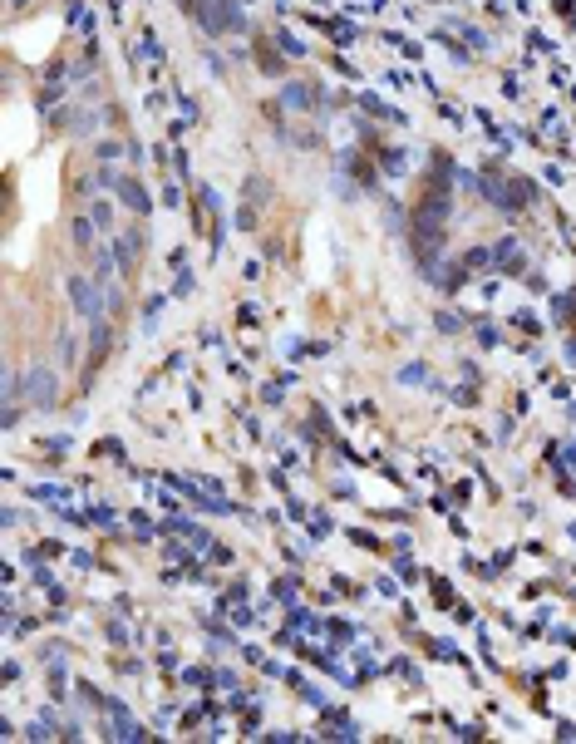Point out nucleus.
<instances>
[{"label":"nucleus","instance_id":"nucleus-1","mask_svg":"<svg viewBox=\"0 0 576 744\" xmlns=\"http://www.w3.org/2000/svg\"><path fill=\"white\" fill-rule=\"evenodd\" d=\"M69 301L79 306V315H89V321H103V296L94 291L89 276H69Z\"/></svg>","mask_w":576,"mask_h":744},{"label":"nucleus","instance_id":"nucleus-2","mask_svg":"<svg viewBox=\"0 0 576 744\" xmlns=\"http://www.w3.org/2000/svg\"><path fill=\"white\" fill-rule=\"evenodd\" d=\"M25 390H30V404H49L55 399V375H49V370H30Z\"/></svg>","mask_w":576,"mask_h":744},{"label":"nucleus","instance_id":"nucleus-3","mask_svg":"<svg viewBox=\"0 0 576 744\" xmlns=\"http://www.w3.org/2000/svg\"><path fill=\"white\" fill-rule=\"evenodd\" d=\"M119 192H124V202H128L133 212H148V197H143V188H138V183H119Z\"/></svg>","mask_w":576,"mask_h":744},{"label":"nucleus","instance_id":"nucleus-4","mask_svg":"<svg viewBox=\"0 0 576 744\" xmlns=\"http://www.w3.org/2000/svg\"><path fill=\"white\" fill-rule=\"evenodd\" d=\"M74 242H79V247H89V242H94V232H89V222H84V217H74Z\"/></svg>","mask_w":576,"mask_h":744}]
</instances>
